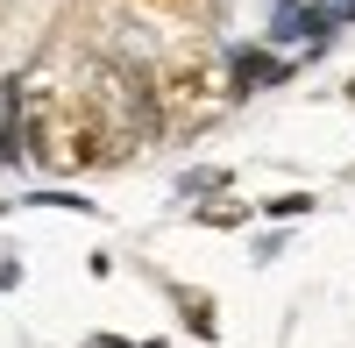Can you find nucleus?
I'll return each instance as SVG.
<instances>
[{"instance_id":"6","label":"nucleus","mask_w":355,"mask_h":348,"mask_svg":"<svg viewBox=\"0 0 355 348\" xmlns=\"http://www.w3.org/2000/svg\"><path fill=\"white\" fill-rule=\"evenodd\" d=\"M199 220H206V227H242V220H249V207H206Z\"/></svg>"},{"instance_id":"3","label":"nucleus","mask_w":355,"mask_h":348,"mask_svg":"<svg viewBox=\"0 0 355 348\" xmlns=\"http://www.w3.org/2000/svg\"><path fill=\"white\" fill-rule=\"evenodd\" d=\"M171 306L185 313V327H192L199 341H214V299H206V292H192V284H171Z\"/></svg>"},{"instance_id":"9","label":"nucleus","mask_w":355,"mask_h":348,"mask_svg":"<svg viewBox=\"0 0 355 348\" xmlns=\"http://www.w3.org/2000/svg\"><path fill=\"white\" fill-rule=\"evenodd\" d=\"M348 100H355V78H348Z\"/></svg>"},{"instance_id":"10","label":"nucleus","mask_w":355,"mask_h":348,"mask_svg":"<svg viewBox=\"0 0 355 348\" xmlns=\"http://www.w3.org/2000/svg\"><path fill=\"white\" fill-rule=\"evenodd\" d=\"M0 207H8V199H0Z\"/></svg>"},{"instance_id":"1","label":"nucleus","mask_w":355,"mask_h":348,"mask_svg":"<svg viewBox=\"0 0 355 348\" xmlns=\"http://www.w3.org/2000/svg\"><path fill=\"white\" fill-rule=\"evenodd\" d=\"M150 93H157V128H206L214 114L234 100L227 93V50L220 43H178L164 57V71L150 78Z\"/></svg>"},{"instance_id":"4","label":"nucleus","mask_w":355,"mask_h":348,"mask_svg":"<svg viewBox=\"0 0 355 348\" xmlns=\"http://www.w3.org/2000/svg\"><path fill=\"white\" fill-rule=\"evenodd\" d=\"M263 214L270 220H299V214H313V199L306 192H277V199H263Z\"/></svg>"},{"instance_id":"5","label":"nucleus","mask_w":355,"mask_h":348,"mask_svg":"<svg viewBox=\"0 0 355 348\" xmlns=\"http://www.w3.org/2000/svg\"><path fill=\"white\" fill-rule=\"evenodd\" d=\"M178 192H185V199H199V192H227V171H214V164H206V171H185V185H178Z\"/></svg>"},{"instance_id":"2","label":"nucleus","mask_w":355,"mask_h":348,"mask_svg":"<svg viewBox=\"0 0 355 348\" xmlns=\"http://www.w3.org/2000/svg\"><path fill=\"white\" fill-rule=\"evenodd\" d=\"M277 78H291V64L284 57H270V50H227V93L234 100H249V93H263V85H277Z\"/></svg>"},{"instance_id":"8","label":"nucleus","mask_w":355,"mask_h":348,"mask_svg":"<svg viewBox=\"0 0 355 348\" xmlns=\"http://www.w3.org/2000/svg\"><path fill=\"white\" fill-rule=\"evenodd\" d=\"M334 8H355V0H334Z\"/></svg>"},{"instance_id":"7","label":"nucleus","mask_w":355,"mask_h":348,"mask_svg":"<svg viewBox=\"0 0 355 348\" xmlns=\"http://www.w3.org/2000/svg\"><path fill=\"white\" fill-rule=\"evenodd\" d=\"M85 348H135V341H121V334H93Z\"/></svg>"}]
</instances>
